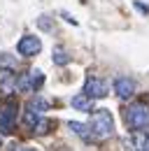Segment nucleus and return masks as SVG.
<instances>
[{
    "label": "nucleus",
    "instance_id": "nucleus-1",
    "mask_svg": "<svg viewBox=\"0 0 149 151\" xmlns=\"http://www.w3.org/2000/svg\"><path fill=\"white\" fill-rule=\"evenodd\" d=\"M89 128L93 132V139L100 142V139H107L112 132H114V119L107 109H95L91 114V121H89Z\"/></svg>",
    "mask_w": 149,
    "mask_h": 151
},
{
    "label": "nucleus",
    "instance_id": "nucleus-2",
    "mask_svg": "<svg viewBox=\"0 0 149 151\" xmlns=\"http://www.w3.org/2000/svg\"><path fill=\"white\" fill-rule=\"evenodd\" d=\"M126 123L130 126V130H142L149 126V107L137 102V105H130L126 109Z\"/></svg>",
    "mask_w": 149,
    "mask_h": 151
},
{
    "label": "nucleus",
    "instance_id": "nucleus-3",
    "mask_svg": "<svg viewBox=\"0 0 149 151\" xmlns=\"http://www.w3.org/2000/svg\"><path fill=\"white\" fill-rule=\"evenodd\" d=\"M42 84H44V75H42L40 70H30V72H26L23 77H19L17 91H21V93H26V91H37Z\"/></svg>",
    "mask_w": 149,
    "mask_h": 151
},
{
    "label": "nucleus",
    "instance_id": "nucleus-4",
    "mask_svg": "<svg viewBox=\"0 0 149 151\" xmlns=\"http://www.w3.org/2000/svg\"><path fill=\"white\" fill-rule=\"evenodd\" d=\"M17 84H19V77L14 72V68H0V93L2 95L17 93Z\"/></svg>",
    "mask_w": 149,
    "mask_h": 151
},
{
    "label": "nucleus",
    "instance_id": "nucleus-5",
    "mask_svg": "<svg viewBox=\"0 0 149 151\" xmlns=\"http://www.w3.org/2000/svg\"><path fill=\"white\" fill-rule=\"evenodd\" d=\"M17 51L21 56H28V58L37 56V54L42 51V42H40V37H35V35H23L17 44Z\"/></svg>",
    "mask_w": 149,
    "mask_h": 151
},
{
    "label": "nucleus",
    "instance_id": "nucleus-6",
    "mask_svg": "<svg viewBox=\"0 0 149 151\" xmlns=\"http://www.w3.org/2000/svg\"><path fill=\"white\" fill-rule=\"evenodd\" d=\"M84 93L89 95V98H93V100L105 98L107 95V84L103 79H98V77H89L86 84H84Z\"/></svg>",
    "mask_w": 149,
    "mask_h": 151
},
{
    "label": "nucleus",
    "instance_id": "nucleus-7",
    "mask_svg": "<svg viewBox=\"0 0 149 151\" xmlns=\"http://www.w3.org/2000/svg\"><path fill=\"white\" fill-rule=\"evenodd\" d=\"M14 121H17V105H14V102H7V105L0 109V130L9 132L14 128Z\"/></svg>",
    "mask_w": 149,
    "mask_h": 151
},
{
    "label": "nucleus",
    "instance_id": "nucleus-8",
    "mask_svg": "<svg viewBox=\"0 0 149 151\" xmlns=\"http://www.w3.org/2000/svg\"><path fill=\"white\" fill-rule=\"evenodd\" d=\"M114 93H116V98H121V100L133 98V93H135V81L130 77H119L114 81Z\"/></svg>",
    "mask_w": 149,
    "mask_h": 151
},
{
    "label": "nucleus",
    "instance_id": "nucleus-9",
    "mask_svg": "<svg viewBox=\"0 0 149 151\" xmlns=\"http://www.w3.org/2000/svg\"><path fill=\"white\" fill-rule=\"evenodd\" d=\"M130 144H133V151H149V132L145 128L135 130L130 137Z\"/></svg>",
    "mask_w": 149,
    "mask_h": 151
},
{
    "label": "nucleus",
    "instance_id": "nucleus-10",
    "mask_svg": "<svg viewBox=\"0 0 149 151\" xmlns=\"http://www.w3.org/2000/svg\"><path fill=\"white\" fill-rule=\"evenodd\" d=\"M72 109L77 112H93V98H89L86 93H79L72 98Z\"/></svg>",
    "mask_w": 149,
    "mask_h": 151
},
{
    "label": "nucleus",
    "instance_id": "nucleus-11",
    "mask_svg": "<svg viewBox=\"0 0 149 151\" xmlns=\"http://www.w3.org/2000/svg\"><path fill=\"white\" fill-rule=\"evenodd\" d=\"M68 128H70V130H72L74 135H79V137H82L84 142H95V139H93V132H91V128H89V123L84 126V123L70 121V123H68Z\"/></svg>",
    "mask_w": 149,
    "mask_h": 151
},
{
    "label": "nucleus",
    "instance_id": "nucleus-12",
    "mask_svg": "<svg viewBox=\"0 0 149 151\" xmlns=\"http://www.w3.org/2000/svg\"><path fill=\"white\" fill-rule=\"evenodd\" d=\"M40 116H42V114H37V112H33L30 107H26V109H23V116H21V121H23L26 128H35L37 123H40Z\"/></svg>",
    "mask_w": 149,
    "mask_h": 151
},
{
    "label": "nucleus",
    "instance_id": "nucleus-13",
    "mask_svg": "<svg viewBox=\"0 0 149 151\" xmlns=\"http://www.w3.org/2000/svg\"><path fill=\"white\" fill-rule=\"evenodd\" d=\"M28 107H30L33 112H37V114H44L49 109V102H47L44 98H33V100L28 102Z\"/></svg>",
    "mask_w": 149,
    "mask_h": 151
},
{
    "label": "nucleus",
    "instance_id": "nucleus-14",
    "mask_svg": "<svg viewBox=\"0 0 149 151\" xmlns=\"http://www.w3.org/2000/svg\"><path fill=\"white\" fill-rule=\"evenodd\" d=\"M68 60H70V56L65 54V49L56 47V49H54V63H56V65H68Z\"/></svg>",
    "mask_w": 149,
    "mask_h": 151
},
{
    "label": "nucleus",
    "instance_id": "nucleus-15",
    "mask_svg": "<svg viewBox=\"0 0 149 151\" xmlns=\"http://www.w3.org/2000/svg\"><path fill=\"white\" fill-rule=\"evenodd\" d=\"M49 126H51L49 121H44V119H40V123L35 126V132H37V135H42V132H47V130H49Z\"/></svg>",
    "mask_w": 149,
    "mask_h": 151
},
{
    "label": "nucleus",
    "instance_id": "nucleus-16",
    "mask_svg": "<svg viewBox=\"0 0 149 151\" xmlns=\"http://www.w3.org/2000/svg\"><path fill=\"white\" fill-rule=\"evenodd\" d=\"M37 26H40V28H44V30H51V28H54V26H51V21L47 19V17H44V19H40V21H37Z\"/></svg>",
    "mask_w": 149,
    "mask_h": 151
},
{
    "label": "nucleus",
    "instance_id": "nucleus-17",
    "mask_svg": "<svg viewBox=\"0 0 149 151\" xmlns=\"http://www.w3.org/2000/svg\"><path fill=\"white\" fill-rule=\"evenodd\" d=\"M9 151H35V149H26L21 144H9Z\"/></svg>",
    "mask_w": 149,
    "mask_h": 151
},
{
    "label": "nucleus",
    "instance_id": "nucleus-18",
    "mask_svg": "<svg viewBox=\"0 0 149 151\" xmlns=\"http://www.w3.org/2000/svg\"><path fill=\"white\" fill-rule=\"evenodd\" d=\"M135 7H137L140 12H145V14H147V12H149V7H147V5H142V2H135Z\"/></svg>",
    "mask_w": 149,
    "mask_h": 151
},
{
    "label": "nucleus",
    "instance_id": "nucleus-19",
    "mask_svg": "<svg viewBox=\"0 0 149 151\" xmlns=\"http://www.w3.org/2000/svg\"><path fill=\"white\" fill-rule=\"evenodd\" d=\"M147 132H149V130H147Z\"/></svg>",
    "mask_w": 149,
    "mask_h": 151
}]
</instances>
